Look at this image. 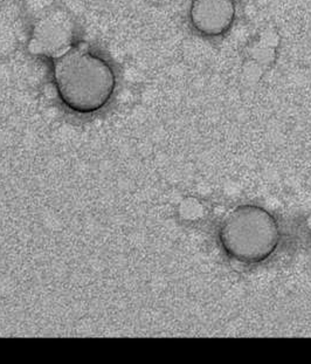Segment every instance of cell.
<instances>
[{"mask_svg": "<svg viewBox=\"0 0 311 364\" xmlns=\"http://www.w3.org/2000/svg\"><path fill=\"white\" fill-rule=\"evenodd\" d=\"M53 80L61 102L83 115L104 108L116 88L109 63L81 47L72 46L54 59Z\"/></svg>", "mask_w": 311, "mask_h": 364, "instance_id": "cell-1", "label": "cell"}, {"mask_svg": "<svg viewBox=\"0 0 311 364\" xmlns=\"http://www.w3.org/2000/svg\"><path fill=\"white\" fill-rule=\"evenodd\" d=\"M218 237L226 255L241 264L253 265L274 255L281 242V230L271 212L247 204L227 213Z\"/></svg>", "mask_w": 311, "mask_h": 364, "instance_id": "cell-2", "label": "cell"}, {"mask_svg": "<svg viewBox=\"0 0 311 364\" xmlns=\"http://www.w3.org/2000/svg\"><path fill=\"white\" fill-rule=\"evenodd\" d=\"M73 26L62 14L40 20L34 28L32 47L37 53L57 59L72 47Z\"/></svg>", "mask_w": 311, "mask_h": 364, "instance_id": "cell-3", "label": "cell"}, {"mask_svg": "<svg viewBox=\"0 0 311 364\" xmlns=\"http://www.w3.org/2000/svg\"><path fill=\"white\" fill-rule=\"evenodd\" d=\"M234 16L233 0H195L191 7V21L195 30L209 37L229 30Z\"/></svg>", "mask_w": 311, "mask_h": 364, "instance_id": "cell-4", "label": "cell"}]
</instances>
